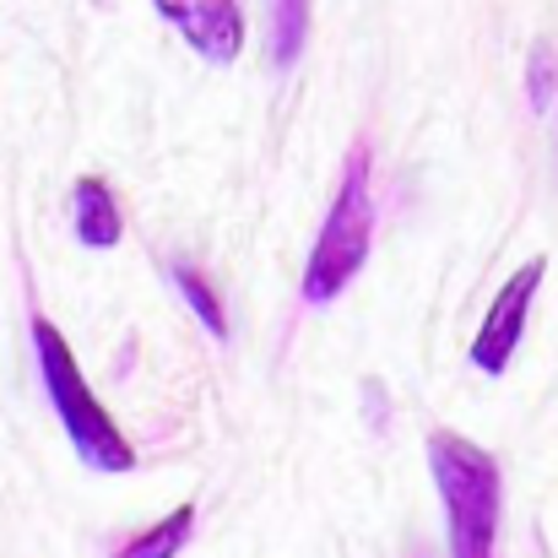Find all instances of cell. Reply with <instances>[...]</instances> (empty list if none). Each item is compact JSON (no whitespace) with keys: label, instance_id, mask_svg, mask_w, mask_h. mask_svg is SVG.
<instances>
[{"label":"cell","instance_id":"8992f818","mask_svg":"<svg viewBox=\"0 0 558 558\" xmlns=\"http://www.w3.org/2000/svg\"><path fill=\"white\" fill-rule=\"evenodd\" d=\"M71 228H76V239H82L87 250H114V244H120L125 217H120V201H114L109 180L87 174V180L71 185Z\"/></svg>","mask_w":558,"mask_h":558},{"label":"cell","instance_id":"30bf717a","mask_svg":"<svg viewBox=\"0 0 558 558\" xmlns=\"http://www.w3.org/2000/svg\"><path fill=\"white\" fill-rule=\"evenodd\" d=\"M554 98H558V54L548 38H537L532 54H526V104H532L537 114H548Z\"/></svg>","mask_w":558,"mask_h":558},{"label":"cell","instance_id":"277c9868","mask_svg":"<svg viewBox=\"0 0 558 558\" xmlns=\"http://www.w3.org/2000/svg\"><path fill=\"white\" fill-rule=\"evenodd\" d=\"M543 277H548V260L543 255H532L499 293H494V304H488V315H483V326H477V337H472V369H483L488 379H499V374L510 369V359H515V348H521V331H526V315H532V299H537V288H543Z\"/></svg>","mask_w":558,"mask_h":558},{"label":"cell","instance_id":"5b68a950","mask_svg":"<svg viewBox=\"0 0 558 558\" xmlns=\"http://www.w3.org/2000/svg\"><path fill=\"white\" fill-rule=\"evenodd\" d=\"M163 11V22H174V33L206 65H233L244 54V11L239 0H153Z\"/></svg>","mask_w":558,"mask_h":558},{"label":"cell","instance_id":"7a4b0ae2","mask_svg":"<svg viewBox=\"0 0 558 558\" xmlns=\"http://www.w3.org/2000/svg\"><path fill=\"white\" fill-rule=\"evenodd\" d=\"M33 359H38V374H44V390H49V407L60 412L76 456L93 466V472H131L136 466V450L131 439L114 428L109 407L87 390V379L76 369V353L65 348V337L49 326V315H33Z\"/></svg>","mask_w":558,"mask_h":558},{"label":"cell","instance_id":"ba28073f","mask_svg":"<svg viewBox=\"0 0 558 558\" xmlns=\"http://www.w3.org/2000/svg\"><path fill=\"white\" fill-rule=\"evenodd\" d=\"M310 44V0H271V60L277 71L299 65Z\"/></svg>","mask_w":558,"mask_h":558},{"label":"cell","instance_id":"9c48e42d","mask_svg":"<svg viewBox=\"0 0 558 558\" xmlns=\"http://www.w3.org/2000/svg\"><path fill=\"white\" fill-rule=\"evenodd\" d=\"M174 288L185 293V304L195 310V320L206 326V337H228V310H222V293L211 288V277L190 260H174Z\"/></svg>","mask_w":558,"mask_h":558},{"label":"cell","instance_id":"6da1fadb","mask_svg":"<svg viewBox=\"0 0 558 558\" xmlns=\"http://www.w3.org/2000/svg\"><path fill=\"white\" fill-rule=\"evenodd\" d=\"M428 472H434V488L445 499L450 558H494V548H499V510H505L499 461L483 445L439 428V434H428Z\"/></svg>","mask_w":558,"mask_h":558},{"label":"cell","instance_id":"52a82bcc","mask_svg":"<svg viewBox=\"0 0 558 558\" xmlns=\"http://www.w3.org/2000/svg\"><path fill=\"white\" fill-rule=\"evenodd\" d=\"M190 532H195V505H180V510H174V515H163L158 526L136 532V537H131L114 558H174L190 543Z\"/></svg>","mask_w":558,"mask_h":558},{"label":"cell","instance_id":"3957f363","mask_svg":"<svg viewBox=\"0 0 558 558\" xmlns=\"http://www.w3.org/2000/svg\"><path fill=\"white\" fill-rule=\"evenodd\" d=\"M374 244V195H369V147H353L348 169H342V190L326 211V228L310 250L304 266V299L310 304H331L348 293V282L364 271Z\"/></svg>","mask_w":558,"mask_h":558}]
</instances>
